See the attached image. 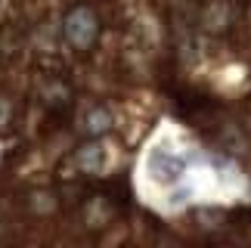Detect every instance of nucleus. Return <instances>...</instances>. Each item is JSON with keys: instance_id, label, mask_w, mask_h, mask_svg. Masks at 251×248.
Returning a JSON list of instances; mask_svg holds the SVG:
<instances>
[{"instance_id": "1", "label": "nucleus", "mask_w": 251, "mask_h": 248, "mask_svg": "<svg viewBox=\"0 0 251 248\" xmlns=\"http://www.w3.org/2000/svg\"><path fill=\"white\" fill-rule=\"evenodd\" d=\"M96 31H100V22L87 6H78L65 16V37L75 47H90L96 41Z\"/></svg>"}, {"instance_id": "2", "label": "nucleus", "mask_w": 251, "mask_h": 248, "mask_svg": "<svg viewBox=\"0 0 251 248\" xmlns=\"http://www.w3.org/2000/svg\"><path fill=\"white\" fill-rule=\"evenodd\" d=\"M152 165H155V177L165 180V183H168V180H177L183 174V161L174 158V155H165V152L152 158Z\"/></svg>"}, {"instance_id": "3", "label": "nucleus", "mask_w": 251, "mask_h": 248, "mask_svg": "<svg viewBox=\"0 0 251 248\" xmlns=\"http://www.w3.org/2000/svg\"><path fill=\"white\" fill-rule=\"evenodd\" d=\"M81 168L90 171V174H96V171L105 168V149L100 146V143H90V146L81 149Z\"/></svg>"}, {"instance_id": "4", "label": "nucleus", "mask_w": 251, "mask_h": 248, "mask_svg": "<svg viewBox=\"0 0 251 248\" xmlns=\"http://www.w3.org/2000/svg\"><path fill=\"white\" fill-rule=\"evenodd\" d=\"M84 127H87V133H93V137H100V133H105V130L112 127V115H109V109H93L90 115H87Z\"/></svg>"}, {"instance_id": "5", "label": "nucleus", "mask_w": 251, "mask_h": 248, "mask_svg": "<svg viewBox=\"0 0 251 248\" xmlns=\"http://www.w3.org/2000/svg\"><path fill=\"white\" fill-rule=\"evenodd\" d=\"M3 115H6V102L0 99V121H3Z\"/></svg>"}]
</instances>
